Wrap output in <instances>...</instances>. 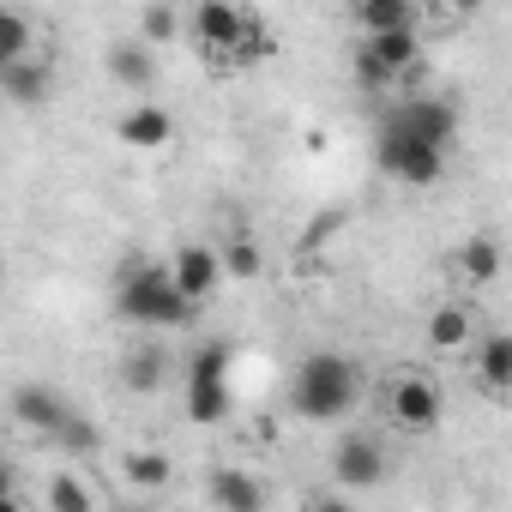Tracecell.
<instances>
[{
  "instance_id": "8",
  "label": "cell",
  "mask_w": 512,
  "mask_h": 512,
  "mask_svg": "<svg viewBox=\"0 0 512 512\" xmlns=\"http://www.w3.org/2000/svg\"><path fill=\"white\" fill-rule=\"evenodd\" d=\"M332 482L338 488H380L386 482V446L374 440V434H344L338 446H332Z\"/></svg>"
},
{
  "instance_id": "26",
  "label": "cell",
  "mask_w": 512,
  "mask_h": 512,
  "mask_svg": "<svg viewBox=\"0 0 512 512\" xmlns=\"http://www.w3.org/2000/svg\"><path fill=\"white\" fill-rule=\"evenodd\" d=\"M175 31H181V19H175V7H145V13H139V37H145L151 49H157V43H169Z\"/></svg>"
},
{
  "instance_id": "4",
  "label": "cell",
  "mask_w": 512,
  "mask_h": 512,
  "mask_svg": "<svg viewBox=\"0 0 512 512\" xmlns=\"http://www.w3.org/2000/svg\"><path fill=\"white\" fill-rule=\"evenodd\" d=\"M229 344L223 338H211V344H199L193 350V362H187V392H181V410H187V422H223L229 416Z\"/></svg>"
},
{
  "instance_id": "21",
  "label": "cell",
  "mask_w": 512,
  "mask_h": 512,
  "mask_svg": "<svg viewBox=\"0 0 512 512\" xmlns=\"http://www.w3.org/2000/svg\"><path fill=\"white\" fill-rule=\"evenodd\" d=\"M362 49H368V55H380L398 79L422 61V37H416V31H398V37H362Z\"/></svg>"
},
{
  "instance_id": "28",
  "label": "cell",
  "mask_w": 512,
  "mask_h": 512,
  "mask_svg": "<svg viewBox=\"0 0 512 512\" xmlns=\"http://www.w3.org/2000/svg\"><path fill=\"white\" fill-rule=\"evenodd\" d=\"M302 512H356V506H350L344 494H320V500H308Z\"/></svg>"
},
{
  "instance_id": "9",
  "label": "cell",
  "mask_w": 512,
  "mask_h": 512,
  "mask_svg": "<svg viewBox=\"0 0 512 512\" xmlns=\"http://www.w3.org/2000/svg\"><path fill=\"white\" fill-rule=\"evenodd\" d=\"M169 272H175V290L199 308V302H211L217 284H223V253H217L211 241H181L175 260H169Z\"/></svg>"
},
{
  "instance_id": "13",
  "label": "cell",
  "mask_w": 512,
  "mask_h": 512,
  "mask_svg": "<svg viewBox=\"0 0 512 512\" xmlns=\"http://www.w3.org/2000/svg\"><path fill=\"white\" fill-rule=\"evenodd\" d=\"M109 79H115L121 91H139V103H145V91L157 85V55H151V43H133V37L109 43Z\"/></svg>"
},
{
  "instance_id": "27",
  "label": "cell",
  "mask_w": 512,
  "mask_h": 512,
  "mask_svg": "<svg viewBox=\"0 0 512 512\" xmlns=\"http://www.w3.org/2000/svg\"><path fill=\"white\" fill-rule=\"evenodd\" d=\"M97 440H103V434H97V428H91L79 410H73V422L55 434V446H67V452H97Z\"/></svg>"
},
{
  "instance_id": "14",
  "label": "cell",
  "mask_w": 512,
  "mask_h": 512,
  "mask_svg": "<svg viewBox=\"0 0 512 512\" xmlns=\"http://www.w3.org/2000/svg\"><path fill=\"white\" fill-rule=\"evenodd\" d=\"M115 139L133 145V151H163V145L175 139V121H169V109H157V103H133V109L115 121Z\"/></svg>"
},
{
  "instance_id": "22",
  "label": "cell",
  "mask_w": 512,
  "mask_h": 512,
  "mask_svg": "<svg viewBox=\"0 0 512 512\" xmlns=\"http://www.w3.org/2000/svg\"><path fill=\"white\" fill-rule=\"evenodd\" d=\"M121 470H127V482H133V488H145V494H151V488H169V476H175V464H169L163 452H145V446H139V452H127V464H121Z\"/></svg>"
},
{
  "instance_id": "29",
  "label": "cell",
  "mask_w": 512,
  "mask_h": 512,
  "mask_svg": "<svg viewBox=\"0 0 512 512\" xmlns=\"http://www.w3.org/2000/svg\"><path fill=\"white\" fill-rule=\"evenodd\" d=\"M0 512H25V500H19V488H7V500H0Z\"/></svg>"
},
{
  "instance_id": "3",
  "label": "cell",
  "mask_w": 512,
  "mask_h": 512,
  "mask_svg": "<svg viewBox=\"0 0 512 512\" xmlns=\"http://www.w3.org/2000/svg\"><path fill=\"white\" fill-rule=\"evenodd\" d=\"M374 163H380L392 181H404V187H434V181L446 175V151H434L428 139H416L410 127H398L392 115H386L380 133H374Z\"/></svg>"
},
{
  "instance_id": "30",
  "label": "cell",
  "mask_w": 512,
  "mask_h": 512,
  "mask_svg": "<svg viewBox=\"0 0 512 512\" xmlns=\"http://www.w3.org/2000/svg\"><path fill=\"white\" fill-rule=\"evenodd\" d=\"M121 512H151V506H121Z\"/></svg>"
},
{
  "instance_id": "15",
  "label": "cell",
  "mask_w": 512,
  "mask_h": 512,
  "mask_svg": "<svg viewBox=\"0 0 512 512\" xmlns=\"http://www.w3.org/2000/svg\"><path fill=\"white\" fill-rule=\"evenodd\" d=\"M163 380H169L163 344H157V338H139V344L121 356V386H127L133 398H151V392H163Z\"/></svg>"
},
{
  "instance_id": "1",
  "label": "cell",
  "mask_w": 512,
  "mask_h": 512,
  "mask_svg": "<svg viewBox=\"0 0 512 512\" xmlns=\"http://www.w3.org/2000/svg\"><path fill=\"white\" fill-rule=\"evenodd\" d=\"M356 398H362V368L338 350H314L290 380V404L308 422H338L356 410Z\"/></svg>"
},
{
  "instance_id": "17",
  "label": "cell",
  "mask_w": 512,
  "mask_h": 512,
  "mask_svg": "<svg viewBox=\"0 0 512 512\" xmlns=\"http://www.w3.org/2000/svg\"><path fill=\"white\" fill-rule=\"evenodd\" d=\"M458 278L476 284V290L500 278V241H494V235H470V241H458Z\"/></svg>"
},
{
  "instance_id": "25",
  "label": "cell",
  "mask_w": 512,
  "mask_h": 512,
  "mask_svg": "<svg viewBox=\"0 0 512 512\" xmlns=\"http://www.w3.org/2000/svg\"><path fill=\"white\" fill-rule=\"evenodd\" d=\"M350 67H356V85H362L368 97H392V91H398V73H392V67L380 61V55L356 49V61H350Z\"/></svg>"
},
{
  "instance_id": "2",
  "label": "cell",
  "mask_w": 512,
  "mask_h": 512,
  "mask_svg": "<svg viewBox=\"0 0 512 512\" xmlns=\"http://www.w3.org/2000/svg\"><path fill=\"white\" fill-rule=\"evenodd\" d=\"M115 308H121V320H133L139 332H175V326H187L199 308L175 290V272L169 266H127L121 272V290H115Z\"/></svg>"
},
{
  "instance_id": "16",
  "label": "cell",
  "mask_w": 512,
  "mask_h": 512,
  "mask_svg": "<svg viewBox=\"0 0 512 512\" xmlns=\"http://www.w3.org/2000/svg\"><path fill=\"white\" fill-rule=\"evenodd\" d=\"M356 25H362V37H398V31H416V7L410 0H362Z\"/></svg>"
},
{
  "instance_id": "5",
  "label": "cell",
  "mask_w": 512,
  "mask_h": 512,
  "mask_svg": "<svg viewBox=\"0 0 512 512\" xmlns=\"http://www.w3.org/2000/svg\"><path fill=\"white\" fill-rule=\"evenodd\" d=\"M253 31H260V25H253V13L229 7V0H205V7L187 13V37H193L199 49H211V55H229V61L247 55Z\"/></svg>"
},
{
  "instance_id": "19",
  "label": "cell",
  "mask_w": 512,
  "mask_h": 512,
  "mask_svg": "<svg viewBox=\"0 0 512 512\" xmlns=\"http://www.w3.org/2000/svg\"><path fill=\"white\" fill-rule=\"evenodd\" d=\"M476 380H482L488 392H512V332L482 338V350H476Z\"/></svg>"
},
{
  "instance_id": "7",
  "label": "cell",
  "mask_w": 512,
  "mask_h": 512,
  "mask_svg": "<svg viewBox=\"0 0 512 512\" xmlns=\"http://www.w3.org/2000/svg\"><path fill=\"white\" fill-rule=\"evenodd\" d=\"M386 115H392L398 127H410L416 139H428L434 151H452V139H458V109H452V97H434V91H422V97H398Z\"/></svg>"
},
{
  "instance_id": "10",
  "label": "cell",
  "mask_w": 512,
  "mask_h": 512,
  "mask_svg": "<svg viewBox=\"0 0 512 512\" xmlns=\"http://www.w3.org/2000/svg\"><path fill=\"white\" fill-rule=\"evenodd\" d=\"M13 416H19L31 434H49V440H55V434L73 422V404H67L55 386H43V380H25V386L13 392Z\"/></svg>"
},
{
  "instance_id": "18",
  "label": "cell",
  "mask_w": 512,
  "mask_h": 512,
  "mask_svg": "<svg viewBox=\"0 0 512 512\" xmlns=\"http://www.w3.org/2000/svg\"><path fill=\"white\" fill-rule=\"evenodd\" d=\"M476 338V320H470V308H458V302H440L434 314H428V344L434 350H464Z\"/></svg>"
},
{
  "instance_id": "24",
  "label": "cell",
  "mask_w": 512,
  "mask_h": 512,
  "mask_svg": "<svg viewBox=\"0 0 512 512\" xmlns=\"http://www.w3.org/2000/svg\"><path fill=\"white\" fill-rule=\"evenodd\" d=\"M49 512H97V494L73 470H61V476H49Z\"/></svg>"
},
{
  "instance_id": "20",
  "label": "cell",
  "mask_w": 512,
  "mask_h": 512,
  "mask_svg": "<svg viewBox=\"0 0 512 512\" xmlns=\"http://www.w3.org/2000/svg\"><path fill=\"white\" fill-rule=\"evenodd\" d=\"M37 49V31L19 7H0V67H13V61H31Z\"/></svg>"
},
{
  "instance_id": "11",
  "label": "cell",
  "mask_w": 512,
  "mask_h": 512,
  "mask_svg": "<svg viewBox=\"0 0 512 512\" xmlns=\"http://www.w3.org/2000/svg\"><path fill=\"white\" fill-rule=\"evenodd\" d=\"M0 91H7L19 109H43L55 97V55H31V61L0 67Z\"/></svg>"
},
{
  "instance_id": "23",
  "label": "cell",
  "mask_w": 512,
  "mask_h": 512,
  "mask_svg": "<svg viewBox=\"0 0 512 512\" xmlns=\"http://www.w3.org/2000/svg\"><path fill=\"white\" fill-rule=\"evenodd\" d=\"M223 272L229 278H260L266 272V253H260V241H253V235H229V247H223Z\"/></svg>"
},
{
  "instance_id": "12",
  "label": "cell",
  "mask_w": 512,
  "mask_h": 512,
  "mask_svg": "<svg viewBox=\"0 0 512 512\" xmlns=\"http://www.w3.org/2000/svg\"><path fill=\"white\" fill-rule=\"evenodd\" d=\"M211 506L217 512H266V482L253 476V470H235V464H223V470H211Z\"/></svg>"
},
{
  "instance_id": "6",
  "label": "cell",
  "mask_w": 512,
  "mask_h": 512,
  "mask_svg": "<svg viewBox=\"0 0 512 512\" xmlns=\"http://www.w3.org/2000/svg\"><path fill=\"white\" fill-rule=\"evenodd\" d=\"M386 410L404 434H434L440 416H446V392L428 380V374H398L392 392H386Z\"/></svg>"
}]
</instances>
